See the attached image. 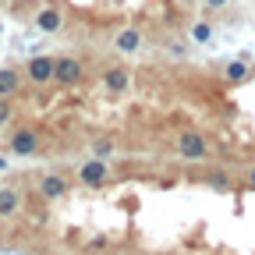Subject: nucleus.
Returning <instances> with one entry per match:
<instances>
[{
  "instance_id": "1",
  "label": "nucleus",
  "mask_w": 255,
  "mask_h": 255,
  "mask_svg": "<svg viewBox=\"0 0 255 255\" xmlns=\"http://www.w3.org/2000/svg\"><path fill=\"white\" fill-rule=\"evenodd\" d=\"M25 75H28V82H36V85L53 82V75H57V57H32L28 68H25Z\"/></svg>"
},
{
  "instance_id": "2",
  "label": "nucleus",
  "mask_w": 255,
  "mask_h": 255,
  "mask_svg": "<svg viewBox=\"0 0 255 255\" xmlns=\"http://www.w3.org/2000/svg\"><path fill=\"white\" fill-rule=\"evenodd\" d=\"M82 78H85L82 60H75V57H57V75H53V82H60V85H78Z\"/></svg>"
},
{
  "instance_id": "3",
  "label": "nucleus",
  "mask_w": 255,
  "mask_h": 255,
  "mask_svg": "<svg viewBox=\"0 0 255 255\" xmlns=\"http://www.w3.org/2000/svg\"><path fill=\"white\" fill-rule=\"evenodd\" d=\"M107 174H110V167H107V159H100V156H92V159H85L82 163V170H78V177H82V184H103L107 181Z\"/></svg>"
},
{
  "instance_id": "4",
  "label": "nucleus",
  "mask_w": 255,
  "mask_h": 255,
  "mask_svg": "<svg viewBox=\"0 0 255 255\" xmlns=\"http://www.w3.org/2000/svg\"><path fill=\"white\" fill-rule=\"evenodd\" d=\"M177 152H181L184 159H202V156H206V138H202L199 131H184V135L177 138Z\"/></svg>"
},
{
  "instance_id": "5",
  "label": "nucleus",
  "mask_w": 255,
  "mask_h": 255,
  "mask_svg": "<svg viewBox=\"0 0 255 255\" xmlns=\"http://www.w3.org/2000/svg\"><path fill=\"white\" fill-rule=\"evenodd\" d=\"M39 149V135L32 131V128H18V131L11 135V152H18V156H32Z\"/></svg>"
},
{
  "instance_id": "6",
  "label": "nucleus",
  "mask_w": 255,
  "mask_h": 255,
  "mask_svg": "<svg viewBox=\"0 0 255 255\" xmlns=\"http://www.w3.org/2000/svg\"><path fill=\"white\" fill-rule=\"evenodd\" d=\"M114 46H117L121 53H138V46H142V32H138V28H121L117 39H114Z\"/></svg>"
},
{
  "instance_id": "7",
  "label": "nucleus",
  "mask_w": 255,
  "mask_h": 255,
  "mask_svg": "<svg viewBox=\"0 0 255 255\" xmlns=\"http://www.w3.org/2000/svg\"><path fill=\"white\" fill-rule=\"evenodd\" d=\"M103 85H107L110 92H124L128 85H131V71H128V68H121V64H117V68H110V71L103 75Z\"/></svg>"
},
{
  "instance_id": "8",
  "label": "nucleus",
  "mask_w": 255,
  "mask_h": 255,
  "mask_svg": "<svg viewBox=\"0 0 255 255\" xmlns=\"http://www.w3.org/2000/svg\"><path fill=\"white\" fill-rule=\"evenodd\" d=\"M36 25H39V32H60L64 14H60L57 7H43V11L36 14Z\"/></svg>"
},
{
  "instance_id": "9",
  "label": "nucleus",
  "mask_w": 255,
  "mask_h": 255,
  "mask_svg": "<svg viewBox=\"0 0 255 255\" xmlns=\"http://www.w3.org/2000/svg\"><path fill=\"white\" fill-rule=\"evenodd\" d=\"M39 188H43V195H46V199H60L64 191H68V181H64L60 174H46Z\"/></svg>"
},
{
  "instance_id": "10",
  "label": "nucleus",
  "mask_w": 255,
  "mask_h": 255,
  "mask_svg": "<svg viewBox=\"0 0 255 255\" xmlns=\"http://www.w3.org/2000/svg\"><path fill=\"white\" fill-rule=\"evenodd\" d=\"M21 89V75L14 68H0V96H14Z\"/></svg>"
},
{
  "instance_id": "11",
  "label": "nucleus",
  "mask_w": 255,
  "mask_h": 255,
  "mask_svg": "<svg viewBox=\"0 0 255 255\" xmlns=\"http://www.w3.org/2000/svg\"><path fill=\"white\" fill-rule=\"evenodd\" d=\"M223 78H227V82H245L248 78V64L245 60H231L227 68H223Z\"/></svg>"
},
{
  "instance_id": "12",
  "label": "nucleus",
  "mask_w": 255,
  "mask_h": 255,
  "mask_svg": "<svg viewBox=\"0 0 255 255\" xmlns=\"http://www.w3.org/2000/svg\"><path fill=\"white\" fill-rule=\"evenodd\" d=\"M18 209V191L14 188H0V216H7Z\"/></svg>"
},
{
  "instance_id": "13",
  "label": "nucleus",
  "mask_w": 255,
  "mask_h": 255,
  "mask_svg": "<svg viewBox=\"0 0 255 255\" xmlns=\"http://www.w3.org/2000/svg\"><path fill=\"white\" fill-rule=\"evenodd\" d=\"M191 39H195V43H209V39H213L209 21H195V25H191Z\"/></svg>"
},
{
  "instance_id": "14",
  "label": "nucleus",
  "mask_w": 255,
  "mask_h": 255,
  "mask_svg": "<svg viewBox=\"0 0 255 255\" xmlns=\"http://www.w3.org/2000/svg\"><path fill=\"white\" fill-rule=\"evenodd\" d=\"M92 152L100 156V159H107V156L114 152V142H110V138H96V142H92Z\"/></svg>"
},
{
  "instance_id": "15",
  "label": "nucleus",
  "mask_w": 255,
  "mask_h": 255,
  "mask_svg": "<svg viewBox=\"0 0 255 255\" xmlns=\"http://www.w3.org/2000/svg\"><path fill=\"white\" fill-rule=\"evenodd\" d=\"M11 117H14V107L7 103V96H0V128H4Z\"/></svg>"
},
{
  "instance_id": "16",
  "label": "nucleus",
  "mask_w": 255,
  "mask_h": 255,
  "mask_svg": "<svg viewBox=\"0 0 255 255\" xmlns=\"http://www.w3.org/2000/svg\"><path fill=\"white\" fill-rule=\"evenodd\" d=\"M209 184H213V188H216V191H227V188H231V184H227V177H213V181H209Z\"/></svg>"
},
{
  "instance_id": "17",
  "label": "nucleus",
  "mask_w": 255,
  "mask_h": 255,
  "mask_svg": "<svg viewBox=\"0 0 255 255\" xmlns=\"http://www.w3.org/2000/svg\"><path fill=\"white\" fill-rule=\"evenodd\" d=\"M202 4H206V7H223L227 0H202Z\"/></svg>"
},
{
  "instance_id": "18",
  "label": "nucleus",
  "mask_w": 255,
  "mask_h": 255,
  "mask_svg": "<svg viewBox=\"0 0 255 255\" xmlns=\"http://www.w3.org/2000/svg\"><path fill=\"white\" fill-rule=\"evenodd\" d=\"M248 184H252V188H255V167H252V170H248Z\"/></svg>"
},
{
  "instance_id": "19",
  "label": "nucleus",
  "mask_w": 255,
  "mask_h": 255,
  "mask_svg": "<svg viewBox=\"0 0 255 255\" xmlns=\"http://www.w3.org/2000/svg\"><path fill=\"white\" fill-rule=\"evenodd\" d=\"M4 170H7V159H4V156H0V174H4Z\"/></svg>"
}]
</instances>
